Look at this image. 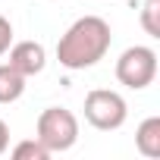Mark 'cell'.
<instances>
[{
    "mask_svg": "<svg viewBox=\"0 0 160 160\" xmlns=\"http://www.w3.org/2000/svg\"><path fill=\"white\" fill-rule=\"evenodd\" d=\"M85 119L101 129V132H113L119 129L126 119H129V107H126V98L119 91H110V88H94L85 94Z\"/></svg>",
    "mask_w": 160,
    "mask_h": 160,
    "instance_id": "obj_4",
    "label": "cell"
},
{
    "mask_svg": "<svg viewBox=\"0 0 160 160\" xmlns=\"http://www.w3.org/2000/svg\"><path fill=\"white\" fill-rule=\"evenodd\" d=\"M135 148L144 157H160V116H148L135 132Z\"/></svg>",
    "mask_w": 160,
    "mask_h": 160,
    "instance_id": "obj_7",
    "label": "cell"
},
{
    "mask_svg": "<svg viewBox=\"0 0 160 160\" xmlns=\"http://www.w3.org/2000/svg\"><path fill=\"white\" fill-rule=\"evenodd\" d=\"M13 157H16V160H47L50 151H47L38 138H25V141H19V144L13 148Z\"/></svg>",
    "mask_w": 160,
    "mask_h": 160,
    "instance_id": "obj_8",
    "label": "cell"
},
{
    "mask_svg": "<svg viewBox=\"0 0 160 160\" xmlns=\"http://www.w3.org/2000/svg\"><path fill=\"white\" fill-rule=\"evenodd\" d=\"M35 138L50 154L69 151L78 141V119H75V113L66 110V107H47V110H41V116L35 122Z\"/></svg>",
    "mask_w": 160,
    "mask_h": 160,
    "instance_id": "obj_2",
    "label": "cell"
},
{
    "mask_svg": "<svg viewBox=\"0 0 160 160\" xmlns=\"http://www.w3.org/2000/svg\"><path fill=\"white\" fill-rule=\"evenodd\" d=\"M110 44H113L110 22L101 19V16H82L57 41V60H60V66H66L72 72L91 69L107 57Z\"/></svg>",
    "mask_w": 160,
    "mask_h": 160,
    "instance_id": "obj_1",
    "label": "cell"
},
{
    "mask_svg": "<svg viewBox=\"0 0 160 160\" xmlns=\"http://www.w3.org/2000/svg\"><path fill=\"white\" fill-rule=\"evenodd\" d=\"M10 44H13V22L7 16H0V57L10 50Z\"/></svg>",
    "mask_w": 160,
    "mask_h": 160,
    "instance_id": "obj_10",
    "label": "cell"
},
{
    "mask_svg": "<svg viewBox=\"0 0 160 160\" xmlns=\"http://www.w3.org/2000/svg\"><path fill=\"white\" fill-rule=\"evenodd\" d=\"M25 94V75L10 63H0V104H13Z\"/></svg>",
    "mask_w": 160,
    "mask_h": 160,
    "instance_id": "obj_6",
    "label": "cell"
},
{
    "mask_svg": "<svg viewBox=\"0 0 160 160\" xmlns=\"http://www.w3.org/2000/svg\"><path fill=\"white\" fill-rule=\"evenodd\" d=\"M116 78H119V85H126L132 91L148 88L157 78V50L148 44L126 47L116 60Z\"/></svg>",
    "mask_w": 160,
    "mask_h": 160,
    "instance_id": "obj_3",
    "label": "cell"
},
{
    "mask_svg": "<svg viewBox=\"0 0 160 160\" xmlns=\"http://www.w3.org/2000/svg\"><path fill=\"white\" fill-rule=\"evenodd\" d=\"M7 53H10V66L19 69L25 78L44 72V66H47V50L38 41H16V44H10Z\"/></svg>",
    "mask_w": 160,
    "mask_h": 160,
    "instance_id": "obj_5",
    "label": "cell"
},
{
    "mask_svg": "<svg viewBox=\"0 0 160 160\" xmlns=\"http://www.w3.org/2000/svg\"><path fill=\"white\" fill-rule=\"evenodd\" d=\"M141 28L151 38H160V0H144V7H141Z\"/></svg>",
    "mask_w": 160,
    "mask_h": 160,
    "instance_id": "obj_9",
    "label": "cell"
},
{
    "mask_svg": "<svg viewBox=\"0 0 160 160\" xmlns=\"http://www.w3.org/2000/svg\"><path fill=\"white\" fill-rule=\"evenodd\" d=\"M7 148H10V126L0 119V154H7Z\"/></svg>",
    "mask_w": 160,
    "mask_h": 160,
    "instance_id": "obj_11",
    "label": "cell"
}]
</instances>
